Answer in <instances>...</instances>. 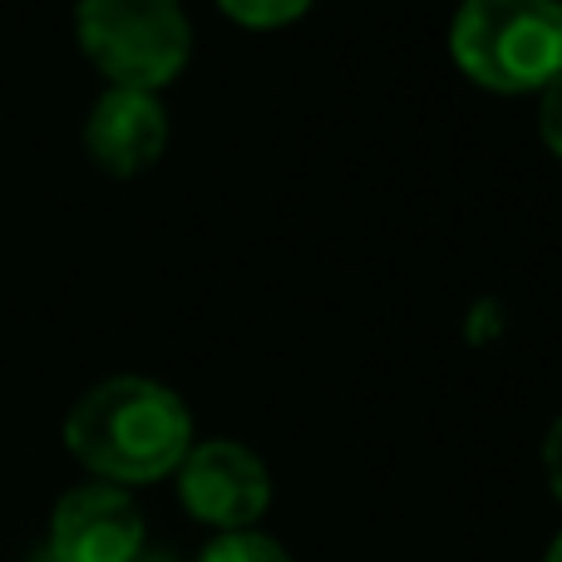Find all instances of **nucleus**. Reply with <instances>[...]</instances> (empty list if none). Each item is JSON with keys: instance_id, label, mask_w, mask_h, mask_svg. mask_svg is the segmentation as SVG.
<instances>
[{"instance_id": "1", "label": "nucleus", "mask_w": 562, "mask_h": 562, "mask_svg": "<svg viewBox=\"0 0 562 562\" xmlns=\"http://www.w3.org/2000/svg\"><path fill=\"white\" fill-rule=\"evenodd\" d=\"M65 445L104 484H154L178 474V464L188 459L193 415L158 380L114 375L69 409Z\"/></svg>"}, {"instance_id": "2", "label": "nucleus", "mask_w": 562, "mask_h": 562, "mask_svg": "<svg viewBox=\"0 0 562 562\" xmlns=\"http://www.w3.org/2000/svg\"><path fill=\"white\" fill-rule=\"evenodd\" d=\"M449 55L494 94H533L562 69V0H464Z\"/></svg>"}, {"instance_id": "3", "label": "nucleus", "mask_w": 562, "mask_h": 562, "mask_svg": "<svg viewBox=\"0 0 562 562\" xmlns=\"http://www.w3.org/2000/svg\"><path fill=\"white\" fill-rule=\"evenodd\" d=\"M75 35L109 89L158 94L188 69L193 30L178 0H79Z\"/></svg>"}, {"instance_id": "4", "label": "nucleus", "mask_w": 562, "mask_h": 562, "mask_svg": "<svg viewBox=\"0 0 562 562\" xmlns=\"http://www.w3.org/2000/svg\"><path fill=\"white\" fill-rule=\"evenodd\" d=\"M178 498H183L188 514L213 524L217 533H237V528H252L267 514L272 474L247 445L213 439V445H193L178 464Z\"/></svg>"}, {"instance_id": "5", "label": "nucleus", "mask_w": 562, "mask_h": 562, "mask_svg": "<svg viewBox=\"0 0 562 562\" xmlns=\"http://www.w3.org/2000/svg\"><path fill=\"white\" fill-rule=\"evenodd\" d=\"M144 553V514L114 484L69 488L49 518V562H134Z\"/></svg>"}, {"instance_id": "6", "label": "nucleus", "mask_w": 562, "mask_h": 562, "mask_svg": "<svg viewBox=\"0 0 562 562\" xmlns=\"http://www.w3.org/2000/svg\"><path fill=\"white\" fill-rule=\"evenodd\" d=\"M168 148V114L158 94L138 89H109L94 99L85 119V154L109 178H134L164 158Z\"/></svg>"}, {"instance_id": "7", "label": "nucleus", "mask_w": 562, "mask_h": 562, "mask_svg": "<svg viewBox=\"0 0 562 562\" xmlns=\"http://www.w3.org/2000/svg\"><path fill=\"white\" fill-rule=\"evenodd\" d=\"M198 562H291V558L277 538L257 533V528H237V533H217Z\"/></svg>"}, {"instance_id": "8", "label": "nucleus", "mask_w": 562, "mask_h": 562, "mask_svg": "<svg viewBox=\"0 0 562 562\" xmlns=\"http://www.w3.org/2000/svg\"><path fill=\"white\" fill-rule=\"evenodd\" d=\"M223 15H233L247 30H281L311 10V0H217Z\"/></svg>"}, {"instance_id": "9", "label": "nucleus", "mask_w": 562, "mask_h": 562, "mask_svg": "<svg viewBox=\"0 0 562 562\" xmlns=\"http://www.w3.org/2000/svg\"><path fill=\"white\" fill-rule=\"evenodd\" d=\"M538 134H543V144L562 158V69L538 89Z\"/></svg>"}, {"instance_id": "10", "label": "nucleus", "mask_w": 562, "mask_h": 562, "mask_svg": "<svg viewBox=\"0 0 562 562\" xmlns=\"http://www.w3.org/2000/svg\"><path fill=\"white\" fill-rule=\"evenodd\" d=\"M543 469H548V484H553V494L562 498V415L553 419V429H548V445H543Z\"/></svg>"}, {"instance_id": "11", "label": "nucleus", "mask_w": 562, "mask_h": 562, "mask_svg": "<svg viewBox=\"0 0 562 562\" xmlns=\"http://www.w3.org/2000/svg\"><path fill=\"white\" fill-rule=\"evenodd\" d=\"M134 562H178V558H168V553H138Z\"/></svg>"}, {"instance_id": "12", "label": "nucleus", "mask_w": 562, "mask_h": 562, "mask_svg": "<svg viewBox=\"0 0 562 562\" xmlns=\"http://www.w3.org/2000/svg\"><path fill=\"white\" fill-rule=\"evenodd\" d=\"M548 562H562V533H558V543L548 548Z\"/></svg>"}, {"instance_id": "13", "label": "nucleus", "mask_w": 562, "mask_h": 562, "mask_svg": "<svg viewBox=\"0 0 562 562\" xmlns=\"http://www.w3.org/2000/svg\"><path fill=\"white\" fill-rule=\"evenodd\" d=\"M35 562H49V558H35Z\"/></svg>"}]
</instances>
